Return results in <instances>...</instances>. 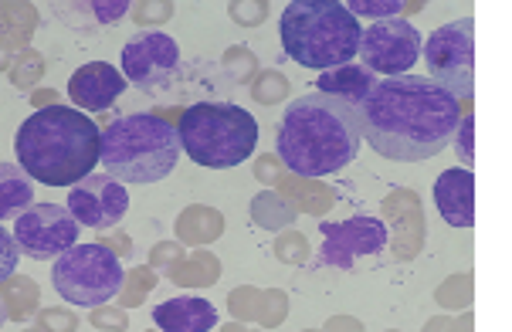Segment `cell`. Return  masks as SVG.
Segmentation results:
<instances>
[{"label": "cell", "instance_id": "cell-1", "mask_svg": "<svg viewBox=\"0 0 512 332\" xmlns=\"http://www.w3.org/2000/svg\"><path fill=\"white\" fill-rule=\"evenodd\" d=\"M363 139L387 160L421 163L438 156L462 119L458 99L424 75L380 78L357 109Z\"/></svg>", "mask_w": 512, "mask_h": 332}, {"label": "cell", "instance_id": "cell-2", "mask_svg": "<svg viewBox=\"0 0 512 332\" xmlns=\"http://www.w3.org/2000/svg\"><path fill=\"white\" fill-rule=\"evenodd\" d=\"M17 166L45 187H75L95 173L102 129L72 106H45L21 122L14 139Z\"/></svg>", "mask_w": 512, "mask_h": 332}, {"label": "cell", "instance_id": "cell-3", "mask_svg": "<svg viewBox=\"0 0 512 332\" xmlns=\"http://www.w3.org/2000/svg\"><path fill=\"white\" fill-rule=\"evenodd\" d=\"M363 143L357 112L323 92L295 99L282 116L279 146L282 163L299 177H329L357 160Z\"/></svg>", "mask_w": 512, "mask_h": 332}, {"label": "cell", "instance_id": "cell-4", "mask_svg": "<svg viewBox=\"0 0 512 332\" xmlns=\"http://www.w3.org/2000/svg\"><path fill=\"white\" fill-rule=\"evenodd\" d=\"M279 34L295 65L329 72L357 58L363 28L343 0H292L282 11Z\"/></svg>", "mask_w": 512, "mask_h": 332}, {"label": "cell", "instance_id": "cell-5", "mask_svg": "<svg viewBox=\"0 0 512 332\" xmlns=\"http://www.w3.org/2000/svg\"><path fill=\"white\" fill-rule=\"evenodd\" d=\"M180 136L177 126L150 112H133V116L116 119L102 133L99 163L112 180L126 183H160L173 173L180 160Z\"/></svg>", "mask_w": 512, "mask_h": 332}, {"label": "cell", "instance_id": "cell-6", "mask_svg": "<svg viewBox=\"0 0 512 332\" xmlns=\"http://www.w3.org/2000/svg\"><path fill=\"white\" fill-rule=\"evenodd\" d=\"M180 150L207 170H231L258 146V119L234 102H197L177 122Z\"/></svg>", "mask_w": 512, "mask_h": 332}, {"label": "cell", "instance_id": "cell-7", "mask_svg": "<svg viewBox=\"0 0 512 332\" xmlns=\"http://www.w3.org/2000/svg\"><path fill=\"white\" fill-rule=\"evenodd\" d=\"M51 285L65 302L95 309V305H106L123 292L126 272L123 261L112 255L106 244H75L62 258H55Z\"/></svg>", "mask_w": 512, "mask_h": 332}, {"label": "cell", "instance_id": "cell-8", "mask_svg": "<svg viewBox=\"0 0 512 332\" xmlns=\"http://www.w3.org/2000/svg\"><path fill=\"white\" fill-rule=\"evenodd\" d=\"M424 65L431 82L441 85L451 99H472L475 95V17L451 21L431 31L421 45Z\"/></svg>", "mask_w": 512, "mask_h": 332}, {"label": "cell", "instance_id": "cell-9", "mask_svg": "<svg viewBox=\"0 0 512 332\" xmlns=\"http://www.w3.org/2000/svg\"><path fill=\"white\" fill-rule=\"evenodd\" d=\"M421 31L404 17H390V21H373L367 31L360 34V58L363 68L384 78L411 75V68L421 58Z\"/></svg>", "mask_w": 512, "mask_h": 332}, {"label": "cell", "instance_id": "cell-10", "mask_svg": "<svg viewBox=\"0 0 512 332\" xmlns=\"http://www.w3.org/2000/svg\"><path fill=\"white\" fill-rule=\"evenodd\" d=\"M82 224L62 204H31L14 221V241L21 255L34 261H55L78 244Z\"/></svg>", "mask_w": 512, "mask_h": 332}, {"label": "cell", "instance_id": "cell-11", "mask_svg": "<svg viewBox=\"0 0 512 332\" xmlns=\"http://www.w3.org/2000/svg\"><path fill=\"white\" fill-rule=\"evenodd\" d=\"M180 75V45L163 31H143L123 48V78L140 92H167Z\"/></svg>", "mask_w": 512, "mask_h": 332}, {"label": "cell", "instance_id": "cell-12", "mask_svg": "<svg viewBox=\"0 0 512 332\" xmlns=\"http://www.w3.org/2000/svg\"><path fill=\"white\" fill-rule=\"evenodd\" d=\"M390 244V227L373 214H357L340 224H323L319 261L329 268H353L360 258L380 255Z\"/></svg>", "mask_w": 512, "mask_h": 332}, {"label": "cell", "instance_id": "cell-13", "mask_svg": "<svg viewBox=\"0 0 512 332\" xmlns=\"http://www.w3.org/2000/svg\"><path fill=\"white\" fill-rule=\"evenodd\" d=\"M129 211V194L119 180H112L109 173H89L85 180H78L68 194V214L78 224L95 227V231H112Z\"/></svg>", "mask_w": 512, "mask_h": 332}, {"label": "cell", "instance_id": "cell-14", "mask_svg": "<svg viewBox=\"0 0 512 332\" xmlns=\"http://www.w3.org/2000/svg\"><path fill=\"white\" fill-rule=\"evenodd\" d=\"M126 78L109 61H89L68 78V95L78 106V112H102L109 109L119 95L126 92Z\"/></svg>", "mask_w": 512, "mask_h": 332}, {"label": "cell", "instance_id": "cell-15", "mask_svg": "<svg viewBox=\"0 0 512 332\" xmlns=\"http://www.w3.org/2000/svg\"><path fill=\"white\" fill-rule=\"evenodd\" d=\"M435 207L451 227L475 224V173L472 170H445L435 180Z\"/></svg>", "mask_w": 512, "mask_h": 332}, {"label": "cell", "instance_id": "cell-16", "mask_svg": "<svg viewBox=\"0 0 512 332\" xmlns=\"http://www.w3.org/2000/svg\"><path fill=\"white\" fill-rule=\"evenodd\" d=\"M153 326L163 332H211L218 326V309L201 295H177L153 309Z\"/></svg>", "mask_w": 512, "mask_h": 332}, {"label": "cell", "instance_id": "cell-17", "mask_svg": "<svg viewBox=\"0 0 512 332\" xmlns=\"http://www.w3.org/2000/svg\"><path fill=\"white\" fill-rule=\"evenodd\" d=\"M380 78L370 72V68L363 65H340V68H329L316 78V92L329 95V99L343 102V106H350L357 112L363 102H367V95L373 92V85H377Z\"/></svg>", "mask_w": 512, "mask_h": 332}, {"label": "cell", "instance_id": "cell-18", "mask_svg": "<svg viewBox=\"0 0 512 332\" xmlns=\"http://www.w3.org/2000/svg\"><path fill=\"white\" fill-rule=\"evenodd\" d=\"M34 204V180L17 163H0V224L17 221Z\"/></svg>", "mask_w": 512, "mask_h": 332}, {"label": "cell", "instance_id": "cell-19", "mask_svg": "<svg viewBox=\"0 0 512 332\" xmlns=\"http://www.w3.org/2000/svg\"><path fill=\"white\" fill-rule=\"evenodd\" d=\"M346 11L353 17H373V21H390V17H397L404 11V0H346Z\"/></svg>", "mask_w": 512, "mask_h": 332}, {"label": "cell", "instance_id": "cell-20", "mask_svg": "<svg viewBox=\"0 0 512 332\" xmlns=\"http://www.w3.org/2000/svg\"><path fill=\"white\" fill-rule=\"evenodd\" d=\"M17 261H21V248H17L11 231L0 227V282H7L17 272Z\"/></svg>", "mask_w": 512, "mask_h": 332}, {"label": "cell", "instance_id": "cell-21", "mask_svg": "<svg viewBox=\"0 0 512 332\" xmlns=\"http://www.w3.org/2000/svg\"><path fill=\"white\" fill-rule=\"evenodd\" d=\"M472 129H475V116L458 119V126H455V153H458V160L465 163V170H472V163H475V153H472Z\"/></svg>", "mask_w": 512, "mask_h": 332}, {"label": "cell", "instance_id": "cell-22", "mask_svg": "<svg viewBox=\"0 0 512 332\" xmlns=\"http://www.w3.org/2000/svg\"><path fill=\"white\" fill-rule=\"evenodd\" d=\"M4 322H7V312H4V302H0V329H4Z\"/></svg>", "mask_w": 512, "mask_h": 332}]
</instances>
